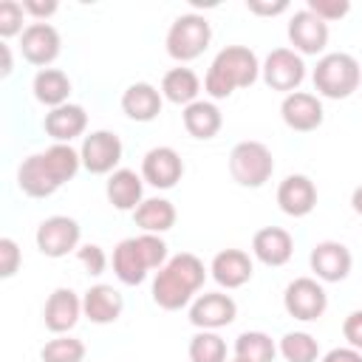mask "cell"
Masks as SVG:
<instances>
[{"instance_id": "6da1fadb", "label": "cell", "mask_w": 362, "mask_h": 362, "mask_svg": "<svg viewBox=\"0 0 362 362\" xmlns=\"http://www.w3.org/2000/svg\"><path fill=\"white\" fill-rule=\"evenodd\" d=\"M257 74H260V62H257L255 51H249L246 45H226L212 59L206 79H204V88L212 99H226L238 88L255 85Z\"/></svg>"}, {"instance_id": "7a4b0ae2", "label": "cell", "mask_w": 362, "mask_h": 362, "mask_svg": "<svg viewBox=\"0 0 362 362\" xmlns=\"http://www.w3.org/2000/svg\"><path fill=\"white\" fill-rule=\"evenodd\" d=\"M362 82V68L351 54H325L314 68V90L328 99H348Z\"/></svg>"}, {"instance_id": "3957f363", "label": "cell", "mask_w": 362, "mask_h": 362, "mask_svg": "<svg viewBox=\"0 0 362 362\" xmlns=\"http://www.w3.org/2000/svg\"><path fill=\"white\" fill-rule=\"evenodd\" d=\"M274 173V158L272 150L260 141H240L229 153V175L240 187H263Z\"/></svg>"}, {"instance_id": "277c9868", "label": "cell", "mask_w": 362, "mask_h": 362, "mask_svg": "<svg viewBox=\"0 0 362 362\" xmlns=\"http://www.w3.org/2000/svg\"><path fill=\"white\" fill-rule=\"evenodd\" d=\"M209 40H212V28H209L206 17L181 14L167 31V54L178 62H187V59L201 57L206 51Z\"/></svg>"}, {"instance_id": "5b68a950", "label": "cell", "mask_w": 362, "mask_h": 362, "mask_svg": "<svg viewBox=\"0 0 362 362\" xmlns=\"http://www.w3.org/2000/svg\"><path fill=\"white\" fill-rule=\"evenodd\" d=\"M283 305H286L288 317L308 322V320H317V317L325 314V308H328V294H325V288H322L317 280H311V277H297V280H291V283L286 286Z\"/></svg>"}, {"instance_id": "8992f818", "label": "cell", "mask_w": 362, "mask_h": 362, "mask_svg": "<svg viewBox=\"0 0 362 362\" xmlns=\"http://www.w3.org/2000/svg\"><path fill=\"white\" fill-rule=\"evenodd\" d=\"M260 71H263V82L272 90H286V93H294L305 79V62L291 48H274Z\"/></svg>"}, {"instance_id": "52a82bcc", "label": "cell", "mask_w": 362, "mask_h": 362, "mask_svg": "<svg viewBox=\"0 0 362 362\" xmlns=\"http://www.w3.org/2000/svg\"><path fill=\"white\" fill-rule=\"evenodd\" d=\"M79 246V223L68 215H51L37 226V249L45 257H65Z\"/></svg>"}, {"instance_id": "ba28073f", "label": "cell", "mask_w": 362, "mask_h": 362, "mask_svg": "<svg viewBox=\"0 0 362 362\" xmlns=\"http://www.w3.org/2000/svg\"><path fill=\"white\" fill-rule=\"evenodd\" d=\"M79 156H82V167L88 173H96V175L110 173L122 161V139L110 130H96V133L85 136Z\"/></svg>"}, {"instance_id": "9c48e42d", "label": "cell", "mask_w": 362, "mask_h": 362, "mask_svg": "<svg viewBox=\"0 0 362 362\" xmlns=\"http://www.w3.org/2000/svg\"><path fill=\"white\" fill-rule=\"evenodd\" d=\"M184 161L173 147H153L141 161V178L156 189H170L181 181Z\"/></svg>"}, {"instance_id": "30bf717a", "label": "cell", "mask_w": 362, "mask_h": 362, "mask_svg": "<svg viewBox=\"0 0 362 362\" xmlns=\"http://www.w3.org/2000/svg\"><path fill=\"white\" fill-rule=\"evenodd\" d=\"M59 31L51 25V23H31L25 31H23V40H20V51L25 57V62L31 65H51L57 57H59Z\"/></svg>"}, {"instance_id": "8fae6325", "label": "cell", "mask_w": 362, "mask_h": 362, "mask_svg": "<svg viewBox=\"0 0 362 362\" xmlns=\"http://www.w3.org/2000/svg\"><path fill=\"white\" fill-rule=\"evenodd\" d=\"M238 314V305L229 294H221V291H212V294H201L192 308H189V322L195 328H204V331H215V328H223L235 320Z\"/></svg>"}, {"instance_id": "7c38bea8", "label": "cell", "mask_w": 362, "mask_h": 362, "mask_svg": "<svg viewBox=\"0 0 362 362\" xmlns=\"http://www.w3.org/2000/svg\"><path fill=\"white\" fill-rule=\"evenodd\" d=\"M351 252L337 240H322L311 249V272L325 283H339L351 272Z\"/></svg>"}, {"instance_id": "4fadbf2b", "label": "cell", "mask_w": 362, "mask_h": 362, "mask_svg": "<svg viewBox=\"0 0 362 362\" xmlns=\"http://www.w3.org/2000/svg\"><path fill=\"white\" fill-rule=\"evenodd\" d=\"M280 116L283 122L291 127V130H300V133H308V130H317L322 124V105L314 93H305V90H294L283 99L280 105Z\"/></svg>"}, {"instance_id": "5bb4252c", "label": "cell", "mask_w": 362, "mask_h": 362, "mask_svg": "<svg viewBox=\"0 0 362 362\" xmlns=\"http://www.w3.org/2000/svg\"><path fill=\"white\" fill-rule=\"evenodd\" d=\"M288 40L300 54H320L328 42V23L303 8L288 23Z\"/></svg>"}, {"instance_id": "9a60e30c", "label": "cell", "mask_w": 362, "mask_h": 362, "mask_svg": "<svg viewBox=\"0 0 362 362\" xmlns=\"http://www.w3.org/2000/svg\"><path fill=\"white\" fill-rule=\"evenodd\" d=\"M122 311H124V300H122V294H119L113 286H107V283L90 286V288L85 291V297H82V314H85L90 322H96V325H110V322H116V320L122 317Z\"/></svg>"}, {"instance_id": "2e32d148", "label": "cell", "mask_w": 362, "mask_h": 362, "mask_svg": "<svg viewBox=\"0 0 362 362\" xmlns=\"http://www.w3.org/2000/svg\"><path fill=\"white\" fill-rule=\"evenodd\" d=\"M277 204L286 215L303 218L317 206V187L305 175H288L277 187Z\"/></svg>"}, {"instance_id": "e0dca14e", "label": "cell", "mask_w": 362, "mask_h": 362, "mask_svg": "<svg viewBox=\"0 0 362 362\" xmlns=\"http://www.w3.org/2000/svg\"><path fill=\"white\" fill-rule=\"evenodd\" d=\"M82 314V300L71 291V288H57L51 291V297L45 300V308H42V322L48 331L54 334H65L76 325Z\"/></svg>"}, {"instance_id": "ac0fdd59", "label": "cell", "mask_w": 362, "mask_h": 362, "mask_svg": "<svg viewBox=\"0 0 362 362\" xmlns=\"http://www.w3.org/2000/svg\"><path fill=\"white\" fill-rule=\"evenodd\" d=\"M252 252H255V257H257L260 263H266V266H283V263H288L291 255H294V240H291V235H288L286 229H280V226H263V229H257L255 238H252Z\"/></svg>"}, {"instance_id": "d6986e66", "label": "cell", "mask_w": 362, "mask_h": 362, "mask_svg": "<svg viewBox=\"0 0 362 362\" xmlns=\"http://www.w3.org/2000/svg\"><path fill=\"white\" fill-rule=\"evenodd\" d=\"M212 277L223 288H240L252 280V260L243 249H223L212 257Z\"/></svg>"}, {"instance_id": "ffe728a7", "label": "cell", "mask_w": 362, "mask_h": 362, "mask_svg": "<svg viewBox=\"0 0 362 362\" xmlns=\"http://www.w3.org/2000/svg\"><path fill=\"white\" fill-rule=\"evenodd\" d=\"M85 124H88V113H85L82 105H59L51 113H45V122H42L45 133L57 144H65V141L82 136L85 133Z\"/></svg>"}, {"instance_id": "44dd1931", "label": "cell", "mask_w": 362, "mask_h": 362, "mask_svg": "<svg viewBox=\"0 0 362 362\" xmlns=\"http://www.w3.org/2000/svg\"><path fill=\"white\" fill-rule=\"evenodd\" d=\"M122 110L133 122H153L161 113V93L150 82H136L122 93Z\"/></svg>"}, {"instance_id": "7402d4cb", "label": "cell", "mask_w": 362, "mask_h": 362, "mask_svg": "<svg viewBox=\"0 0 362 362\" xmlns=\"http://www.w3.org/2000/svg\"><path fill=\"white\" fill-rule=\"evenodd\" d=\"M17 187L28 195V198H48L57 192V178L48 173L42 156H28L20 170H17Z\"/></svg>"}, {"instance_id": "603a6c76", "label": "cell", "mask_w": 362, "mask_h": 362, "mask_svg": "<svg viewBox=\"0 0 362 362\" xmlns=\"http://www.w3.org/2000/svg\"><path fill=\"white\" fill-rule=\"evenodd\" d=\"M141 192H144V184L133 170H116L107 178V201L122 212H130V209L136 212L141 204Z\"/></svg>"}, {"instance_id": "cb8c5ba5", "label": "cell", "mask_w": 362, "mask_h": 362, "mask_svg": "<svg viewBox=\"0 0 362 362\" xmlns=\"http://www.w3.org/2000/svg\"><path fill=\"white\" fill-rule=\"evenodd\" d=\"M113 272H116V277L124 283V286H139V283H144V277H147V263H144V257H141V252H139V243H136V238H127V240H122L116 249H113Z\"/></svg>"}, {"instance_id": "d4e9b609", "label": "cell", "mask_w": 362, "mask_h": 362, "mask_svg": "<svg viewBox=\"0 0 362 362\" xmlns=\"http://www.w3.org/2000/svg\"><path fill=\"white\" fill-rule=\"evenodd\" d=\"M192 288L184 283V280H178L167 266L156 274V280H153V300H156V305H161L164 311H178V308H184L189 300H192Z\"/></svg>"}, {"instance_id": "484cf974", "label": "cell", "mask_w": 362, "mask_h": 362, "mask_svg": "<svg viewBox=\"0 0 362 362\" xmlns=\"http://www.w3.org/2000/svg\"><path fill=\"white\" fill-rule=\"evenodd\" d=\"M223 119H221V110L212 105V102H192L184 107V127L192 139H212L218 136Z\"/></svg>"}, {"instance_id": "4316f807", "label": "cell", "mask_w": 362, "mask_h": 362, "mask_svg": "<svg viewBox=\"0 0 362 362\" xmlns=\"http://www.w3.org/2000/svg\"><path fill=\"white\" fill-rule=\"evenodd\" d=\"M133 221L144 232L158 235V232H167V229L175 226V206L170 201H164V198H147L133 212Z\"/></svg>"}, {"instance_id": "83f0119b", "label": "cell", "mask_w": 362, "mask_h": 362, "mask_svg": "<svg viewBox=\"0 0 362 362\" xmlns=\"http://www.w3.org/2000/svg\"><path fill=\"white\" fill-rule=\"evenodd\" d=\"M68 93H71V79L59 68H42L34 76V96H37V102L48 105L51 110L59 105H68L65 102Z\"/></svg>"}, {"instance_id": "f1b7e54d", "label": "cell", "mask_w": 362, "mask_h": 362, "mask_svg": "<svg viewBox=\"0 0 362 362\" xmlns=\"http://www.w3.org/2000/svg\"><path fill=\"white\" fill-rule=\"evenodd\" d=\"M198 90H201V79H198V74L189 71V68H173V71H167L164 79H161V93H164L173 105H192V102H198V99H195Z\"/></svg>"}, {"instance_id": "f546056e", "label": "cell", "mask_w": 362, "mask_h": 362, "mask_svg": "<svg viewBox=\"0 0 362 362\" xmlns=\"http://www.w3.org/2000/svg\"><path fill=\"white\" fill-rule=\"evenodd\" d=\"M42 161H45L48 173L57 178V184L62 187L65 181H71V178L76 175V170H79V164H82V156H79L71 144H54V147H48V150L42 153Z\"/></svg>"}, {"instance_id": "4dcf8cb0", "label": "cell", "mask_w": 362, "mask_h": 362, "mask_svg": "<svg viewBox=\"0 0 362 362\" xmlns=\"http://www.w3.org/2000/svg\"><path fill=\"white\" fill-rule=\"evenodd\" d=\"M274 342L263 331H243L235 339V356L243 362H274Z\"/></svg>"}, {"instance_id": "1f68e13d", "label": "cell", "mask_w": 362, "mask_h": 362, "mask_svg": "<svg viewBox=\"0 0 362 362\" xmlns=\"http://www.w3.org/2000/svg\"><path fill=\"white\" fill-rule=\"evenodd\" d=\"M280 354L288 359V362H317L320 356V345L311 334L305 331H291L280 339Z\"/></svg>"}, {"instance_id": "d6a6232c", "label": "cell", "mask_w": 362, "mask_h": 362, "mask_svg": "<svg viewBox=\"0 0 362 362\" xmlns=\"http://www.w3.org/2000/svg\"><path fill=\"white\" fill-rule=\"evenodd\" d=\"M189 359L192 362H226V342L212 331H201L189 339Z\"/></svg>"}, {"instance_id": "836d02e7", "label": "cell", "mask_w": 362, "mask_h": 362, "mask_svg": "<svg viewBox=\"0 0 362 362\" xmlns=\"http://www.w3.org/2000/svg\"><path fill=\"white\" fill-rule=\"evenodd\" d=\"M167 269H170L178 280H184L192 291H198V288L204 286L206 272H204V263L198 260V255H192V252H181V255L170 257V260H167Z\"/></svg>"}, {"instance_id": "e575fe53", "label": "cell", "mask_w": 362, "mask_h": 362, "mask_svg": "<svg viewBox=\"0 0 362 362\" xmlns=\"http://www.w3.org/2000/svg\"><path fill=\"white\" fill-rule=\"evenodd\" d=\"M42 362H82L85 359V342L74 339V337H57L51 342H45V348L40 351Z\"/></svg>"}, {"instance_id": "d590c367", "label": "cell", "mask_w": 362, "mask_h": 362, "mask_svg": "<svg viewBox=\"0 0 362 362\" xmlns=\"http://www.w3.org/2000/svg\"><path fill=\"white\" fill-rule=\"evenodd\" d=\"M136 243H139V252H141L147 269H164L167 266V243L158 235L144 232V235L136 238Z\"/></svg>"}, {"instance_id": "8d00e7d4", "label": "cell", "mask_w": 362, "mask_h": 362, "mask_svg": "<svg viewBox=\"0 0 362 362\" xmlns=\"http://www.w3.org/2000/svg\"><path fill=\"white\" fill-rule=\"evenodd\" d=\"M23 6L17 0H3L0 3V37H14L23 31Z\"/></svg>"}, {"instance_id": "74e56055", "label": "cell", "mask_w": 362, "mask_h": 362, "mask_svg": "<svg viewBox=\"0 0 362 362\" xmlns=\"http://www.w3.org/2000/svg\"><path fill=\"white\" fill-rule=\"evenodd\" d=\"M308 11L317 14L320 20L331 23V20H339L351 11V3L348 0H308Z\"/></svg>"}, {"instance_id": "f35d334b", "label": "cell", "mask_w": 362, "mask_h": 362, "mask_svg": "<svg viewBox=\"0 0 362 362\" xmlns=\"http://www.w3.org/2000/svg\"><path fill=\"white\" fill-rule=\"evenodd\" d=\"M76 257H79V263L85 266L88 274H102L105 266H107V257H105L102 246H96V243H85V246H79V249H76Z\"/></svg>"}, {"instance_id": "ab89813d", "label": "cell", "mask_w": 362, "mask_h": 362, "mask_svg": "<svg viewBox=\"0 0 362 362\" xmlns=\"http://www.w3.org/2000/svg\"><path fill=\"white\" fill-rule=\"evenodd\" d=\"M20 269V249L11 238H0V277H11Z\"/></svg>"}, {"instance_id": "60d3db41", "label": "cell", "mask_w": 362, "mask_h": 362, "mask_svg": "<svg viewBox=\"0 0 362 362\" xmlns=\"http://www.w3.org/2000/svg\"><path fill=\"white\" fill-rule=\"evenodd\" d=\"M342 337L348 339V345L354 351H362V311H354L345 317L342 322Z\"/></svg>"}, {"instance_id": "b9f144b4", "label": "cell", "mask_w": 362, "mask_h": 362, "mask_svg": "<svg viewBox=\"0 0 362 362\" xmlns=\"http://www.w3.org/2000/svg\"><path fill=\"white\" fill-rule=\"evenodd\" d=\"M246 8L257 17H277L288 8V0H246Z\"/></svg>"}, {"instance_id": "7bdbcfd3", "label": "cell", "mask_w": 362, "mask_h": 362, "mask_svg": "<svg viewBox=\"0 0 362 362\" xmlns=\"http://www.w3.org/2000/svg\"><path fill=\"white\" fill-rule=\"evenodd\" d=\"M23 8H25V14H31L40 23H45L57 11V0H23Z\"/></svg>"}, {"instance_id": "ee69618b", "label": "cell", "mask_w": 362, "mask_h": 362, "mask_svg": "<svg viewBox=\"0 0 362 362\" xmlns=\"http://www.w3.org/2000/svg\"><path fill=\"white\" fill-rule=\"evenodd\" d=\"M322 362H362V354L354 348H334L322 356Z\"/></svg>"}, {"instance_id": "f6af8a7d", "label": "cell", "mask_w": 362, "mask_h": 362, "mask_svg": "<svg viewBox=\"0 0 362 362\" xmlns=\"http://www.w3.org/2000/svg\"><path fill=\"white\" fill-rule=\"evenodd\" d=\"M11 74V51L8 45H0V76H8Z\"/></svg>"}, {"instance_id": "bcb514c9", "label": "cell", "mask_w": 362, "mask_h": 362, "mask_svg": "<svg viewBox=\"0 0 362 362\" xmlns=\"http://www.w3.org/2000/svg\"><path fill=\"white\" fill-rule=\"evenodd\" d=\"M351 206H354L356 215H362V187L354 189V195H351Z\"/></svg>"}, {"instance_id": "7dc6e473", "label": "cell", "mask_w": 362, "mask_h": 362, "mask_svg": "<svg viewBox=\"0 0 362 362\" xmlns=\"http://www.w3.org/2000/svg\"><path fill=\"white\" fill-rule=\"evenodd\" d=\"M235 362H243V359H238V356H235Z\"/></svg>"}]
</instances>
